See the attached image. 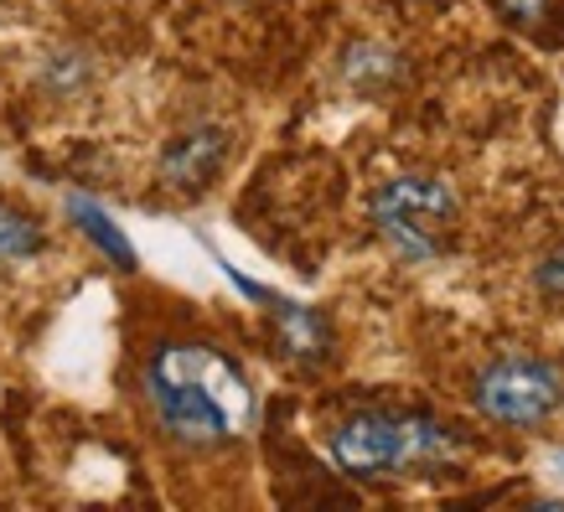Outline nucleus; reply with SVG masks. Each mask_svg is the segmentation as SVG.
Masks as SVG:
<instances>
[{
    "label": "nucleus",
    "mask_w": 564,
    "mask_h": 512,
    "mask_svg": "<svg viewBox=\"0 0 564 512\" xmlns=\"http://www.w3.org/2000/svg\"><path fill=\"white\" fill-rule=\"evenodd\" d=\"M145 399L172 440L213 450L254 429V389L228 352L207 341H166L145 362Z\"/></svg>",
    "instance_id": "1"
},
{
    "label": "nucleus",
    "mask_w": 564,
    "mask_h": 512,
    "mask_svg": "<svg viewBox=\"0 0 564 512\" xmlns=\"http://www.w3.org/2000/svg\"><path fill=\"white\" fill-rule=\"evenodd\" d=\"M462 456V440L435 414L414 410H358L332 429V461L352 481L425 477Z\"/></svg>",
    "instance_id": "2"
},
{
    "label": "nucleus",
    "mask_w": 564,
    "mask_h": 512,
    "mask_svg": "<svg viewBox=\"0 0 564 512\" xmlns=\"http://www.w3.org/2000/svg\"><path fill=\"white\" fill-rule=\"evenodd\" d=\"M462 203L441 176H393L373 192V228L404 264H430L451 249Z\"/></svg>",
    "instance_id": "3"
},
{
    "label": "nucleus",
    "mask_w": 564,
    "mask_h": 512,
    "mask_svg": "<svg viewBox=\"0 0 564 512\" xmlns=\"http://www.w3.org/2000/svg\"><path fill=\"white\" fill-rule=\"evenodd\" d=\"M471 404L481 420L502 429H539L564 404L560 368L529 352H502L471 378Z\"/></svg>",
    "instance_id": "4"
},
{
    "label": "nucleus",
    "mask_w": 564,
    "mask_h": 512,
    "mask_svg": "<svg viewBox=\"0 0 564 512\" xmlns=\"http://www.w3.org/2000/svg\"><path fill=\"white\" fill-rule=\"evenodd\" d=\"M223 161H228V130L197 124V130H187V135H176L172 145H166L161 176H166V187H176V192H203L207 182L218 176Z\"/></svg>",
    "instance_id": "5"
},
{
    "label": "nucleus",
    "mask_w": 564,
    "mask_h": 512,
    "mask_svg": "<svg viewBox=\"0 0 564 512\" xmlns=\"http://www.w3.org/2000/svg\"><path fill=\"white\" fill-rule=\"evenodd\" d=\"M270 301V322H274V341L280 352L295 362H322L332 352V322H326L316 306H295V301H280V295H264Z\"/></svg>",
    "instance_id": "6"
},
{
    "label": "nucleus",
    "mask_w": 564,
    "mask_h": 512,
    "mask_svg": "<svg viewBox=\"0 0 564 512\" xmlns=\"http://www.w3.org/2000/svg\"><path fill=\"white\" fill-rule=\"evenodd\" d=\"M42 243L47 233L32 213H21L17 203H0V259H32L42 254Z\"/></svg>",
    "instance_id": "7"
},
{
    "label": "nucleus",
    "mask_w": 564,
    "mask_h": 512,
    "mask_svg": "<svg viewBox=\"0 0 564 512\" xmlns=\"http://www.w3.org/2000/svg\"><path fill=\"white\" fill-rule=\"evenodd\" d=\"M73 218H78V228H84L88 239L99 243L104 254L115 259V264H120V270H135V249H130V239H124L120 228H115V222L104 218L99 207H88V203H73Z\"/></svg>",
    "instance_id": "8"
},
{
    "label": "nucleus",
    "mask_w": 564,
    "mask_h": 512,
    "mask_svg": "<svg viewBox=\"0 0 564 512\" xmlns=\"http://www.w3.org/2000/svg\"><path fill=\"white\" fill-rule=\"evenodd\" d=\"M533 285L549 295V301H564V249L539 259V270H533Z\"/></svg>",
    "instance_id": "9"
},
{
    "label": "nucleus",
    "mask_w": 564,
    "mask_h": 512,
    "mask_svg": "<svg viewBox=\"0 0 564 512\" xmlns=\"http://www.w3.org/2000/svg\"><path fill=\"white\" fill-rule=\"evenodd\" d=\"M497 11L513 21V26H539L554 11V0H497Z\"/></svg>",
    "instance_id": "10"
}]
</instances>
